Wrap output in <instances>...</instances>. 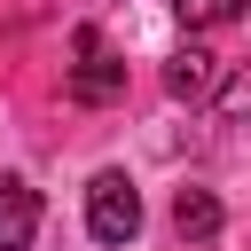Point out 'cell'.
<instances>
[{"label": "cell", "instance_id": "obj_1", "mask_svg": "<svg viewBox=\"0 0 251 251\" xmlns=\"http://www.w3.org/2000/svg\"><path fill=\"white\" fill-rule=\"evenodd\" d=\"M86 227H94V243H133V235H141V188H133L126 173H94V188H86Z\"/></svg>", "mask_w": 251, "mask_h": 251}, {"label": "cell", "instance_id": "obj_2", "mask_svg": "<svg viewBox=\"0 0 251 251\" xmlns=\"http://www.w3.org/2000/svg\"><path fill=\"white\" fill-rule=\"evenodd\" d=\"M78 71H71V102H110V94H126V63L118 55H102V39L94 31H78Z\"/></svg>", "mask_w": 251, "mask_h": 251}, {"label": "cell", "instance_id": "obj_3", "mask_svg": "<svg viewBox=\"0 0 251 251\" xmlns=\"http://www.w3.org/2000/svg\"><path fill=\"white\" fill-rule=\"evenodd\" d=\"M31 235H39V188L0 173V251H24Z\"/></svg>", "mask_w": 251, "mask_h": 251}, {"label": "cell", "instance_id": "obj_4", "mask_svg": "<svg viewBox=\"0 0 251 251\" xmlns=\"http://www.w3.org/2000/svg\"><path fill=\"white\" fill-rule=\"evenodd\" d=\"M212 86H220V55L188 39V47H180V55L165 63V94H173V102H204Z\"/></svg>", "mask_w": 251, "mask_h": 251}, {"label": "cell", "instance_id": "obj_5", "mask_svg": "<svg viewBox=\"0 0 251 251\" xmlns=\"http://www.w3.org/2000/svg\"><path fill=\"white\" fill-rule=\"evenodd\" d=\"M220 220H227V212H220V196H212V188H180V196H173V227H180L188 243H212V235H220Z\"/></svg>", "mask_w": 251, "mask_h": 251}, {"label": "cell", "instance_id": "obj_6", "mask_svg": "<svg viewBox=\"0 0 251 251\" xmlns=\"http://www.w3.org/2000/svg\"><path fill=\"white\" fill-rule=\"evenodd\" d=\"M173 16L188 31H212V24H243V0H173Z\"/></svg>", "mask_w": 251, "mask_h": 251}]
</instances>
